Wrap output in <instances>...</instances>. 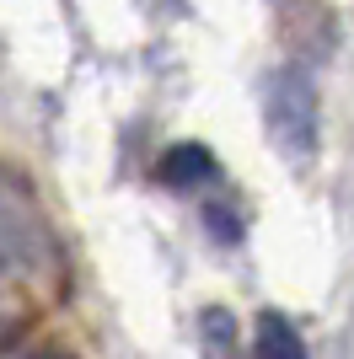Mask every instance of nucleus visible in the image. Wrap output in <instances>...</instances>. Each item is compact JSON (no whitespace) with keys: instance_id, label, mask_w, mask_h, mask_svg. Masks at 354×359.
Segmentation results:
<instances>
[{"instance_id":"f257e3e1","label":"nucleus","mask_w":354,"mask_h":359,"mask_svg":"<svg viewBox=\"0 0 354 359\" xmlns=\"http://www.w3.org/2000/svg\"><path fill=\"white\" fill-rule=\"evenodd\" d=\"M268 135L284 156L306 161L317 150V91H311L306 70H284L268 86Z\"/></svg>"},{"instance_id":"f03ea898","label":"nucleus","mask_w":354,"mask_h":359,"mask_svg":"<svg viewBox=\"0 0 354 359\" xmlns=\"http://www.w3.org/2000/svg\"><path fill=\"white\" fill-rule=\"evenodd\" d=\"M6 263L22 273H48L54 269V247H48V231L38 225V210H27L22 198V182H11V204H6Z\"/></svg>"},{"instance_id":"7ed1b4c3","label":"nucleus","mask_w":354,"mask_h":359,"mask_svg":"<svg viewBox=\"0 0 354 359\" xmlns=\"http://www.w3.org/2000/svg\"><path fill=\"white\" fill-rule=\"evenodd\" d=\"M215 177V156L204 145H172L162 156V182L166 188H199Z\"/></svg>"},{"instance_id":"20e7f679","label":"nucleus","mask_w":354,"mask_h":359,"mask_svg":"<svg viewBox=\"0 0 354 359\" xmlns=\"http://www.w3.org/2000/svg\"><path fill=\"white\" fill-rule=\"evenodd\" d=\"M252 359H311V354H306V344H301V332H295L280 311H268L263 322H258V354Z\"/></svg>"},{"instance_id":"39448f33","label":"nucleus","mask_w":354,"mask_h":359,"mask_svg":"<svg viewBox=\"0 0 354 359\" xmlns=\"http://www.w3.org/2000/svg\"><path fill=\"white\" fill-rule=\"evenodd\" d=\"M204 225L225 241V247H236V241H242V225H236V215L225 210V204H209V210H204Z\"/></svg>"},{"instance_id":"423d86ee","label":"nucleus","mask_w":354,"mask_h":359,"mask_svg":"<svg viewBox=\"0 0 354 359\" xmlns=\"http://www.w3.org/2000/svg\"><path fill=\"white\" fill-rule=\"evenodd\" d=\"M32 359H70V354H32Z\"/></svg>"}]
</instances>
